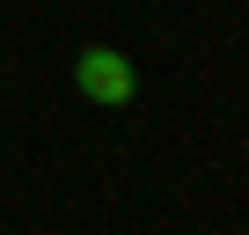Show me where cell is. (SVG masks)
Instances as JSON below:
<instances>
[{
    "label": "cell",
    "mask_w": 249,
    "mask_h": 235,
    "mask_svg": "<svg viewBox=\"0 0 249 235\" xmlns=\"http://www.w3.org/2000/svg\"><path fill=\"white\" fill-rule=\"evenodd\" d=\"M73 88H81L88 103H132L140 74H132V59H124V52H110V44H88V52L73 59Z\"/></svg>",
    "instance_id": "1"
}]
</instances>
